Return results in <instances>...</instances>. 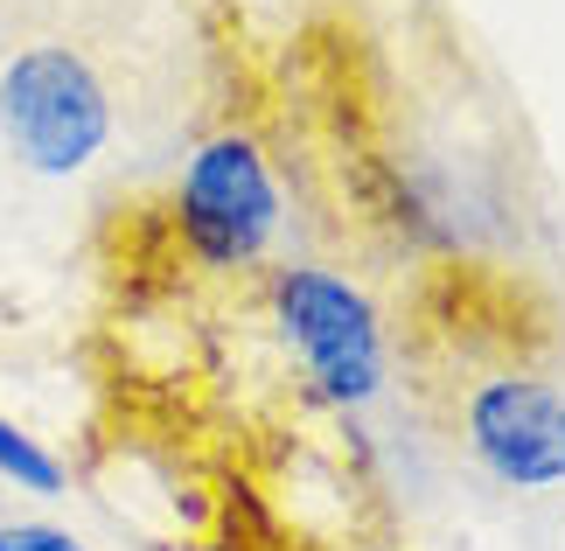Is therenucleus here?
<instances>
[{"label": "nucleus", "instance_id": "nucleus-4", "mask_svg": "<svg viewBox=\"0 0 565 551\" xmlns=\"http://www.w3.org/2000/svg\"><path fill=\"white\" fill-rule=\"evenodd\" d=\"M461 439L503 489L565 481V384L545 370H482L461 399Z\"/></svg>", "mask_w": 565, "mask_h": 551}, {"label": "nucleus", "instance_id": "nucleus-2", "mask_svg": "<svg viewBox=\"0 0 565 551\" xmlns=\"http://www.w3.org/2000/svg\"><path fill=\"white\" fill-rule=\"evenodd\" d=\"M0 134L35 174H77L113 140V84L77 42H21L0 71Z\"/></svg>", "mask_w": 565, "mask_h": 551}, {"label": "nucleus", "instance_id": "nucleus-3", "mask_svg": "<svg viewBox=\"0 0 565 551\" xmlns=\"http://www.w3.org/2000/svg\"><path fill=\"white\" fill-rule=\"evenodd\" d=\"M273 321L287 336L294 370L315 384L321 405H363L384 384V328L377 307L329 266H287L266 286Z\"/></svg>", "mask_w": 565, "mask_h": 551}, {"label": "nucleus", "instance_id": "nucleus-5", "mask_svg": "<svg viewBox=\"0 0 565 551\" xmlns=\"http://www.w3.org/2000/svg\"><path fill=\"white\" fill-rule=\"evenodd\" d=\"M0 551H84V544L56 523H0Z\"/></svg>", "mask_w": 565, "mask_h": 551}, {"label": "nucleus", "instance_id": "nucleus-1", "mask_svg": "<svg viewBox=\"0 0 565 551\" xmlns=\"http://www.w3.org/2000/svg\"><path fill=\"white\" fill-rule=\"evenodd\" d=\"M279 231V182L245 134H216L189 153L175 195L161 203L154 245L182 266L237 273L273 245Z\"/></svg>", "mask_w": 565, "mask_h": 551}]
</instances>
